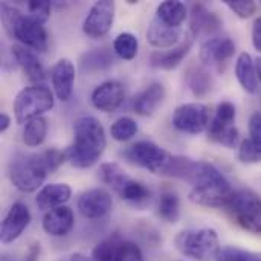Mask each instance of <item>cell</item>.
Segmentation results:
<instances>
[{
    "label": "cell",
    "mask_w": 261,
    "mask_h": 261,
    "mask_svg": "<svg viewBox=\"0 0 261 261\" xmlns=\"http://www.w3.org/2000/svg\"><path fill=\"white\" fill-rule=\"evenodd\" d=\"M182 180L193 185L190 200L206 208H223L231 203L234 191L226 177L210 162L188 161Z\"/></svg>",
    "instance_id": "cell-1"
},
{
    "label": "cell",
    "mask_w": 261,
    "mask_h": 261,
    "mask_svg": "<svg viewBox=\"0 0 261 261\" xmlns=\"http://www.w3.org/2000/svg\"><path fill=\"white\" fill-rule=\"evenodd\" d=\"M107 147L106 130L95 116H81L73 122V142L66 150L67 162L75 168H90Z\"/></svg>",
    "instance_id": "cell-2"
},
{
    "label": "cell",
    "mask_w": 261,
    "mask_h": 261,
    "mask_svg": "<svg viewBox=\"0 0 261 261\" xmlns=\"http://www.w3.org/2000/svg\"><path fill=\"white\" fill-rule=\"evenodd\" d=\"M2 21L5 31L24 47L35 52L47 50V32L44 26L32 17L21 14L17 8L2 5Z\"/></svg>",
    "instance_id": "cell-3"
},
{
    "label": "cell",
    "mask_w": 261,
    "mask_h": 261,
    "mask_svg": "<svg viewBox=\"0 0 261 261\" xmlns=\"http://www.w3.org/2000/svg\"><path fill=\"white\" fill-rule=\"evenodd\" d=\"M176 249L194 261H214L220 254V240L213 228L182 231L174 239Z\"/></svg>",
    "instance_id": "cell-4"
},
{
    "label": "cell",
    "mask_w": 261,
    "mask_h": 261,
    "mask_svg": "<svg viewBox=\"0 0 261 261\" xmlns=\"http://www.w3.org/2000/svg\"><path fill=\"white\" fill-rule=\"evenodd\" d=\"M8 174L12 185L21 193L37 191L46 180L49 174L46 165L41 159V154H26L20 153L14 156L8 167Z\"/></svg>",
    "instance_id": "cell-5"
},
{
    "label": "cell",
    "mask_w": 261,
    "mask_h": 261,
    "mask_svg": "<svg viewBox=\"0 0 261 261\" xmlns=\"http://www.w3.org/2000/svg\"><path fill=\"white\" fill-rule=\"evenodd\" d=\"M54 107V93L44 84L24 87L14 99V115L18 124H26Z\"/></svg>",
    "instance_id": "cell-6"
},
{
    "label": "cell",
    "mask_w": 261,
    "mask_h": 261,
    "mask_svg": "<svg viewBox=\"0 0 261 261\" xmlns=\"http://www.w3.org/2000/svg\"><path fill=\"white\" fill-rule=\"evenodd\" d=\"M234 220L248 232L261 236V197L251 190L234 193L228 205Z\"/></svg>",
    "instance_id": "cell-7"
},
{
    "label": "cell",
    "mask_w": 261,
    "mask_h": 261,
    "mask_svg": "<svg viewBox=\"0 0 261 261\" xmlns=\"http://www.w3.org/2000/svg\"><path fill=\"white\" fill-rule=\"evenodd\" d=\"M208 138L226 148L240 145V133L236 127V106L232 102L223 101L217 106L208 127Z\"/></svg>",
    "instance_id": "cell-8"
},
{
    "label": "cell",
    "mask_w": 261,
    "mask_h": 261,
    "mask_svg": "<svg viewBox=\"0 0 261 261\" xmlns=\"http://www.w3.org/2000/svg\"><path fill=\"white\" fill-rule=\"evenodd\" d=\"M124 156L132 164L161 176L165 174V170L171 159V154L168 151L151 141H139L132 144L128 148L124 150Z\"/></svg>",
    "instance_id": "cell-9"
},
{
    "label": "cell",
    "mask_w": 261,
    "mask_h": 261,
    "mask_svg": "<svg viewBox=\"0 0 261 261\" xmlns=\"http://www.w3.org/2000/svg\"><path fill=\"white\" fill-rule=\"evenodd\" d=\"M211 122V110L202 102H188L179 106L173 113V125L184 133L199 135L208 130Z\"/></svg>",
    "instance_id": "cell-10"
},
{
    "label": "cell",
    "mask_w": 261,
    "mask_h": 261,
    "mask_svg": "<svg viewBox=\"0 0 261 261\" xmlns=\"http://www.w3.org/2000/svg\"><path fill=\"white\" fill-rule=\"evenodd\" d=\"M115 2L99 0L95 2L83 23V31L90 38H102L109 34L115 20Z\"/></svg>",
    "instance_id": "cell-11"
},
{
    "label": "cell",
    "mask_w": 261,
    "mask_h": 261,
    "mask_svg": "<svg viewBox=\"0 0 261 261\" xmlns=\"http://www.w3.org/2000/svg\"><path fill=\"white\" fill-rule=\"evenodd\" d=\"M234 54L236 43L229 37H213L200 46L199 58L203 66L214 67L217 72H223Z\"/></svg>",
    "instance_id": "cell-12"
},
{
    "label": "cell",
    "mask_w": 261,
    "mask_h": 261,
    "mask_svg": "<svg viewBox=\"0 0 261 261\" xmlns=\"http://www.w3.org/2000/svg\"><path fill=\"white\" fill-rule=\"evenodd\" d=\"M78 211L86 219H101L112 211V194L104 188H93L83 193L78 199Z\"/></svg>",
    "instance_id": "cell-13"
},
{
    "label": "cell",
    "mask_w": 261,
    "mask_h": 261,
    "mask_svg": "<svg viewBox=\"0 0 261 261\" xmlns=\"http://www.w3.org/2000/svg\"><path fill=\"white\" fill-rule=\"evenodd\" d=\"M31 223V211L23 202H15L9 211L6 213L3 222H2V229H0V239L3 243H12L15 242L23 231L29 226Z\"/></svg>",
    "instance_id": "cell-14"
},
{
    "label": "cell",
    "mask_w": 261,
    "mask_h": 261,
    "mask_svg": "<svg viewBox=\"0 0 261 261\" xmlns=\"http://www.w3.org/2000/svg\"><path fill=\"white\" fill-rule=\"evenodd\" d=\"M124 98H125V89L122 83L116 80H109L101 83L99 86L95 87L90 96L93 107L104 113L115 112L124 102Z\"/></svg>",
    "instance_id": "cell-15"
},
{
    "label": "cell",
    "mask_w": 261,
    "mask_h": 261,
    "mask_svg": "<svg viewBox=\"0 0 261 261\" xmlns=\"http://www.w3.org/2000/svg\"><path fill=\"white\" fill-rule=\"evenodd\" d=\"M50 80L52 87L58 99L69 101L73 92V83H75V66L70 60L61 58L58 60L52 70H50Z\"/></svg>",
    "instance_id": "cell-16"
},
{
    "label": "cell",
    "mask_w": 261,
    "mask_h": 261,
    "mask_svg": "<svg viewBox=\"0 0 261 261\" xmlns=\"http://www.w3.org/2000/svg\"><path fill=\"white\" fill-rule=\"evenodd\" d=\"M11 52H12V57L17 61V64L23 70V73L28 76V80L31 83H34V86L43 84V81L46 80V72H44L41 61L34 54V50H31L21 44H14Z\"/></svg>",
    "instance_id": "cell-17"
},
{
    "label": "cell",
    "mask_w": 261,
    "mask_h": 261,
    "mask_svg": "<svg viewBox=\"0 0 261 261\" xmlns=\"http://www.w3.org/2000/svg\"><path fill=\"white\" fill-rule=\"evenodd\" d=\"M43 229L47 236L52 237H64L67 236L73 225H75V216L73 211L69 206H60L52 211H47L43 217Z\"/></svg>",
    "instance_id": "cell-18"
},
{
    "label": "cell",
    "mask_w": 261,
    "mask_h": 261,
    "mask_svg": "<svg viewBox=\"0 0 261 261\" xmlns=\"http://www.w3.org/2000/svg\"><path fill=\"white\" fill-rule=\"evenodd\" d=\"M193 35H187L184 38V41H180L176 47L170 49V50H158V52H153L150 55V63L153 67H158V69H164V70H173L176 69L182 61L184 58L187 57V54L190 52L191 46H193Z\"/></svg>",
    "instance_id": "cell-19"
},
{
    "label": "cell",
    "mask_w": 261,
    "mask_h": 261,
    "mask_svg": "<svg viewBox=\"0 0 261 261\" xmlns=\"http://www.w3.org/2000/svg\"><path fill=\"white\" fill-rule=\"evenodd\" d=\"M165 95L167 92L162 83H151L135 96L133 109L141 116H150L162 104V101L165 99Z\"/></svg>",
    "instance_id": "cell-20"
},
{
    "label": "cell",
    "mask_w": 261,
    "mask_h": 261,
    "mask_svg": "<svg viewBox=\"0 0 261 261\" xmlns=\"http://www.w3.org/2000/svg\"><path fill=\"white\" fill-rule=\"evenodd\" d=\"M184 32L180 28H171L165 23H162L159 18H153L148 31H147V40L154 47H176L182 38Z\"/></svg>",
    "instance_id": "cell-21"
},
{
    "label": "cell",
    "mask_w": 261,
    "mask_h": 261,
    "mask_svg": "<svg viewBox=\"0 0 261 261\" xmlns=\"http://www.w3.org/2000/svg\"><path fill=\"white\" fill-rule=\"evenodd\" d=\"M72 190L67 184H49L44 185L37 194V206L41 211H52L55 208L64 206L66 202L70 199Z\"/></svg>",
    "instance_id": "cell-22"
},
{
    "label": "cell",
    "mask_w": 261,
    "mask_h": 261,
    "mask_svg": "<svg viewBox=\"0 0 261 261\" xmlns=\"http://www.w3.org/2000/svg\"><path fill=\"white\" fill-rule=\"evenodd\" d=\"M222 26L220 18L206 9L202 3H194L191 8V32L194 37L199 35H210L216 31H219Z\"/></svg>",
    "instance_id": "cell-23"
},
{
    "label": "cell",
    "mask_w": 261,
    "mask_h": 261,
    "mask_svg": "<svg viewBox=\"0 0 261 261\" xmlns=\"http://www.w3.org/2000/svg\"><path fill=\"white\" fill-rule=\"evenodd\" d=\"M236 76L248 93H255L258 89V75H257V67L255 61L248 52H242L237 58L236 63Z\"/></svg>",
    "instance_id": "cell-24"
},
{
    "label": "cell",
    "mask_w": 261,
    "mask_h": 261,
    "mask_svg": "<svg viewBox=\"0 0 261 261\" xmlns=\"http://www.w3.org/2000/svg\"><path fill=\"white\" fill-rule=\"evenodd\" d=\"M98 177L102 184L109 185L115 193H119L124 188V185L132 179L125 173V170L119 164H115V162L102 164L98 170Z\"/></svg>",
    "instance_id": "cell-25"
},
{
    "label": "cell",
    "mask_w": 261,
    "mask_h": 261,
    "mask_svg": "<svg viewBox=\"0 0 261 261\" xmlns=\"http://www.w3.org/2000/svg\"><path fill=\"white\" fill-rule=\"evenodd\" d=\"M156 18L171 28H180L187 18V6L182 2H164L156 9Z\"/></svg>",
    "instance_id": "cell-26"
},
{
    "label": "cell",
    "mask_w": 261,
    "mask_h": 261,
    "mask_svg": "<svg viewBox=\"0 0 261 261\" xmlns=\"http://www.w3.org/2000/svg\"><path fill=\"white\" fill-rule=\"evenodd\" d=\"M187 83L193 95L202 98L211 90V73L202 66H191L187 72Z\"/></svg>",
    "instance_id": "cell-27"
},
{
    "label": "cell",
    "mask_w": 261,
    "mask_h": 261,
    "mask_svg": "<svg viewBox=\"0 0 261 261\" xmlns=\"http://www.w3.org/2000/svg\"><path fill=\"white\" fill-rule=\"evenodd\" d=\"M47 135V121L40 116L24 124L23 127V142L28 147H38L44 142Z\"/></svg>",
    "instance_id": "cell-28"
},
{
    "label": "cell",
    "mask_w": 261,
    "mask_h": 261,
    "mask_svg": "<svg viewBox=\"0 0 261 261\" xmlns=\"http://www.w3.org/2000/svg\"><path fill=\"white\" fill-rule=\"evenodd\" d=\"M158 213L167 223H176L180 217V202L174 191H164L159 199Z\"/></svg>",
    "instance_id": "cell-29"
},
{
    "label": "cell",
    "mask_w": 261,
    "mask_h": 261,
    "mask_svg": "<svg viewBox=\"0 0 261 261\" xmlns=\"http://www.w3.org/2000/svg\"><path fill=\"white\" fill-rule=\"evenodd\" d=\"M138 49H139L138 38L132 32H121L113 40V52L122 60L127 61L133 60L138 55Z\"/></svg>",
    "instance_id": "cell-30"
},
{
    "label": "cell",
    "mask_w": 261,
    "mask_h": 261,
    "mask_svg": "<svg viewBox=\"0 0 261 261\" xmlns=\"http://www.w3.org/2000/svg\"><path fill=\"white\" fill-rule=\"evenodd\" d=\"M122 242L124 240L118 234H113V236L104 239L92 251L93 261H115V257H116L118 249L122 245Z\"/></svg>",
    "instance_id": "cell-31"
},
{
    "label": "cell",
    "mask_w": 261,
    "mask_h": 261,
    "mask_svg": "<svg viewBox=\"0 0 261 261\" xmlns=\"http://www.w3.org/2000/svg\"><path fill=\"white\" fill-rule=\"evenodd\" d=\"M118 194H119V197L122 200L135 203V205H141V203H144V202H147L150 199L148 188L144 184H141V182H138L135 179H130Z\"/></svg>",
    "instance_id": "cell-32"
},
{
    "label": "cell",
    "mask_w": 261,
    "mask_h": 261,
    "mask_svg": "<svg viewBox=\"0 0 261 261\" xmlns=\"http://www.w3.org/2000/svg\"><path fill=\"white\" fill-rule=\"evenodd\" d=\"M113 63V58L107 49H95L86 54L81 60V66L84 70H102L107 69Z\"/></svg>",
    "instance_id": "cell-33"
},
{
    "label": "cell",
    "mask_w": 261,
    "mask_h": 261,
    "mask_svg": "<svg viewBox=\"0 0 261 261\" xmlns=\"http://www.w3.org/2000/svg\"><path fill=\"white\" fill-rule=\"evenodd\" d=\"M138 133V124L133 118L122 116L116 119L110 127V135L118 142H125Z\"/></svg>",
    "instance_id": "cell-34"
},
{
    "label": "cell",
    "mask_w": 261,
    "mask_h": 261,
    "mask_svg": "<svg viewBox=\"0 0 261 261\" xmlns=\"http://www.w3.org/2000/svg\"><path fill=\"white\" fill-rule=\"evenodd\" d=\"M239 159L243 164H260L261 162V141L248 138L239 145Z\"/></svg>",
    "instance_id": "cell-35"
},
{
    "label": "cell",
    "mask_w": 261,
    "mask_h": 261,
    "mask_svg": "<svg viewBox=\"0 0 261 261\" xmlns=\"http://www.w3.org/2000/svg\"><path fill=\"white\" fill-rule=\"evenodd\" d=\"M40 154H41V159H43V162L46 165L47 173H50V174L55 173L67 161L66 151H61L58 148H47L46 151H43Z\"/></svg>",
    "instance_id": "cell-36"
},
{
    "label": "cell",
    "mask_w": 261,
    "mask_h": 261,
    "mask_svg": "<svg viewBox=\"0 0 261 261\" xmlns=\"http://www.w3.org/2000/svg\"><path fill=\"white\" fill-rule=\"evenodd\" d=\"M225 3L240 18H249L257 12V3L252 0H225Z\"/></svg>",
    "instance_id": "cell-37"
},
{
    "label": "cell",
    "mask_w": 261,
    "mask_h": 261,
    "mask_svg": "<svg viewBox=\"0 0 261 261\" xmlns=\"http://www.w3.org/2000/svg\"><path fill=\"white\" fill-rule=\"evenodd\" d=\"M50 9H52V5L49 2H44V0H32L28 3V11H29V17H32L34 20H37L38 23H44L47 21V18L50 17Z\"/></svg>",
    "instance_id": "cell-38"
},
{
    "label": "cell",
    "mask_w": 261,
    "mask_h": 261,
    "mask_svg": "<svg viewBox=\"0 0 261 261\" xmlns=\"http://www.w3.org/2000/svg\"><path fill=\"white\" fill-rule=\"evenodd\" d=\"M115 261H144V255L138 245L132 242H122L115 257Z\"/></svg>",
    "instance_id": "cell-39"
},
{
    "label": "cell",
    "mask_w": 261,
    "mask_h": 261,
    "mask_svg": "<svg viewBox=\"0 0 261 261\" xmlns=\"http://www.w3.org/2000/svg\"><path fill=\"white\" fill-rule=\"evenodd\" d=\"M249 258V251H243L234 246L223 248L220 254L217 255L216 261H248Z\"/></svg>",
    "instance_id": "cell-40"
},
{
    "label": "cell",
    "mask_w": 261,
    "mask_h": 261,
    "mask_svg": "<svg viewBox=\"0 0 261 261\" xmlns=\"http://www.w3.org/2000/svg\"><path fill=\"white\" fill-rule=\"evenodd\" d=\"M249 136L252 139L261 141V112L252 113L249 119Z\"/></svg>",
    "instance_id": "cell-41"
},
{
    "label": "cell",
    "mask_w": 261,
    "mask_h": 261,
    "mask_svg": "<svg viewBox=\"0 0 261 261\" xmlns=\"http://www.w3.org/2000/svg\"><path fill=\"white\" fill-rule=\"evenodd\" d=\"M252 44L261 54V17L255 18L252 26Z\"/></svg>",
    "instance_id": "cell-42"
},
{
    "label": "cell",
    "mask_w": 261,
    "mask_h": 261,
    "mask_svg": "<svg viewBox=\"0 0 261 261\" xmlns=\"http://www.w3.org/2000/svg\"><path fill=\"white\" fill-rule=\"evenodd\" d=\"M11 125V118L6 113H0V132H6Z\"/></svg>",
    "instance_id": "cell-43"
},
{
    "label": "cell",
    "mask_w": 261,
    "mask_h": 261,
    "mask_svg": "<svg viewBox=\"0 0 261 261\" xmlns=\"http://www.w3.org/2000/svg\"><path fill=\"white\" fill-rule=\"evenodd\" d=\"M69 261H93V258H89L83 254H72Z\"/></svg>",
    "instance_id": "cell-44"
},
{
    "label": "cell",
    "mask_w": 261,
    "mask_h": 261,
    "mask_svg": "<svg viewBox=\"0 0 261 261\" xmlns=\"http://www.w3.org/2000/svg\"><path fill=\"white\" fill-rule=\"evenodd\" d=\"M248 261H261V252H249V258Z\"/></svg>",
    "instance_id": "cell-45"
},
{
    "label": "cell",
    "mask_w": 261,
    "mask_h": 261,
    "mask_svg": "<svg viewBox=\"0 0 261 261\" xmlns=\"http://www.w3.org/2000/svg\"><path fill=\"white\" fill-rule=\"evenodd\" d=\"M255 67H257V75H258V81L261 83V57L257 58V61H255Z\"/></svg>",
    "instance_id": "cell-46"
}]
</instances>
